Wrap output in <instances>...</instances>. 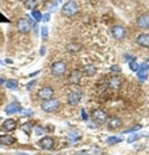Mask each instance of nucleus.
I'll return each instance as SVG.
<instances>
[{
    "label": "nucleus",
    "instance_id": "f257e3e1",
    "mask_svg": "<svg viewBox=\"0 0 149 155\" xmlns=\"http://www.w3.org/2000/svg\"><path fill=\"white\" fill-rule=\"evenodd\" d=\"M77 11H78V5H77L76 1H73V0L67 1L62 6V14L65 15V16H67V18L73 16L74 14H77Z\"/></svg>",
    "mask_w": 149,
    "mask_h": 155
},
{
    "label": "nucleus",
    "instance_id": "f03ea898",
    "mask_svg": "<svg viewBox=\"0 0 149 155\" xmlns=\"http://www.w3.org/2000/svg\"><path fill=\"white\" fill-rule=\"evenodd\" d=\"M60 107V101L56 99V98H50L47 101H44L41 104V108L44 112H47V113H52L57 111V108Z\"/></svg>",
    "mask_w": 149,
    "mask_h": 155
},
{
    "label": "nucleus",
    "instance_id": "7ed1b4c3",
    "mask_svg": "<svg viewBox=\"0 0 149 155\" xmlns=\"http://www.w3.org/2000/svg\"><path fill=\"white\" fill-rule=\"evenodd\" d=\"M67 71V65L63 61H56L51 66V72L52 75L56 77H61L65 75V72Z\"/></svg>",
    "mask_w": 149,
    "mask_h": 155
},
{
    "label": "nucleus",
    "instance_id": "20e7f679",
    "mask_svg": "<svg viewBox=\"0 0 149 155\" xmlns=\"http://www.w3.org/2000/svg\"><path fill=\"white\" fill-rule=\"evenodd\" d=\"M92 118H93V120L97 122L98 124H103L107 122L108 116H107V113L102 109H96L92 112Z\"/></svg>",
    "mask_w": 149,
    "mask_h": 155
},
{
    "label": "nucleus",
    "instance_id": "39448f33",
    "mask_svg": "<svg viewBox=\"0 0 149 155\" xmlns=\"http://www.w3.org/2000/svg\"><path fill=\"white\" fill-rule=\"evenodd\" d=\"M16 26H18L19 32H21V34H28L31 30V24H30L29 20L25 19V18H21V19L18 20Z\"/></svg>",
    "mask_w": 149,
    "mask_h": 155
},
{
    "label": "nucleus",
    "instance_id": "423d86ee",
    "mask_svg": "<svg viewBox=\"0 0 149 155\" xmlns=\"http://www.w3.org/2000/svg\"><path fill=\"white\" fill-rule=\"evenodd\" d=\"M52 96H54V89L51 87H42V88L37 91V97L42 101L50 99V98H52Z\"/></svg>",
    "mask_w": 149,
    "mask_h": 155
},
{
    "label": "nucleus",
    "instance_id": "0eeeda50",
    "mask_svg": "<svg viewBox=\"0 0 149 155\" xmlns=\"http://www.w3.org/2000/svg\"><path fill=\"white\" fill-rule=\"evenodd\" d=\"M82 99V92L81 91H73L68 94L67 102L70 106H77Z\"/></svg>",
    "mask_w": 149,
    "mask_h": 155
},
{
    "label": "nucleus",
    "instance_id": "6e6552de",
    "mask_svg": "<svg viewBox=\"0 0 149 155\" xmlns=\"http://www.w3.org/2000/svg\"><path fill=\"white\" fill-rule=\"evenodd\" d=\"M112 35H113V37L116 40H123L126 37V35H127V31L123 26L117 25V26L112 27Z\"/></svg>",
    "mask_w": 149,
    "mask_h": 155
},
{
    "label": "nucleus",
    "instance_id": "1a4fd4ad",
    "mask_svg": "<svg viewBox=\"0 0 149 155\" xmlns=\"http://www.w3.org/2000/svg\"><path fill=\"white\" fill-rule=\"evenodd\" d=\"M54 144H55V140H54V138H51V137H44L39 140V145L42 149H46V150H51V149L54 148Z\"/></svg>",
    "mask_w": 149,
    "mask_h": 155
},
{
    "label": "nucleus",
    "instance_id": "9d476101",
    "mask_svg": "<svg viewBox=\"0 0 149 155\" xmlns=\"http://www.w3.org/2000/svg\"><path fill=\"white\" fill-rule=\"evenodd\" d=\"M21 111H23V108H21V106L18 102H11L10 104L6 106V108H5V113H6L8 116L15 114V113H19Z\"/></svg>",
    "mask_w": 149,
    "mask_h": 155
},
{
    "label": "nucleus",
    "instance_id": "9b49d317",
    "mask_svg": "<svg viewBox=\"0 0 149 155\" xmlns=\"http://www.w3.org/2000/svg\"><path fill=\"white\" fill-rule=\"evenodd\" d=\"M137 25L139 29H149V14H142L137 19Z\"/></svg>",
    "mask_w": 149,
    "mask_h": 155
},
{
    "label": "nucleus",
    "instance_id": "f8f14e48",
    "mask_svg": "<svg viewBox=\"0 0 149 155\" xmlns=\"http://www.w3.org/2000/svg\"><path fill=\"white\" fill-rule=\"evenodd\" d=\"M148 71H149V65L148 63H143L139 66V70L137 71L138 78L140 81H147L148 78Z\"/></svg>",
    "mask_w": 149,
    "mask_h": 155
},
{
    "label": "nucleus",
    "instance_id": "ddd939ff",
    "mask_svg": "<svg viewBox=\"0 0 149 155\" xmlns=\"http://www.w3.org/2000/svg\"><path fill=\"white\" fill-rule=\"evenodd\" d=\"M81 78H82L81 71L74 70L70 73V76H68V82H70L71 85H78L79 82H81Z\"/></svg>",
    "mask_w": 149,
    "mask_h": 155
},
{
    "label": "nucleus",
    "instance_id": "4468645a",
    "mask_svg": "<svg viewBox=\"0 0 149 155\" xmlns=\"http://www.w3.org/2000/svg\"><path fill=\"white\" fill-rule=\"evenodd\" d=\"M136 41L140 47H149V34H140Z\"/></svg>",
    "mask_w": 149,
    "mask_h": 155
},
{
    "label": "nucleus",
    "instance_id": "2eb2a0df",
    "mask_svg": "<svg viewBox=\"0 0 149 155\" xmlns=\"http://www.w3.org/2000/svg\"><path fill=\"white\" fill-rule=\"evenodd\" d=\"M15 128H16V122L14 119H6L1 125V129H4V130H6V132H11Z\"/></svg>",
    "mask_w": 149,
    "mask_h": 155
},
{
    "label": "nucleus",
    "instance_id": "dca6fc26",
    "mask_svg": "<svg viewBox=\"0 0 149 155\" xmlns=\"http://www.w3.org/2000/svg\"><path fill=\"white\" fill-rule=\"evenodd\" d=\"M15 143V138L11 135H0V144L3 145H13Z\"/></svg>",
    "mask_w": 149,
    "mask_h": 155
},
{
    "label": "nucleus",
    "instance_id": "f3484780",
    "mask_svg": "<svg viewBox=\"0 0 149 155\" xmlns=\"http://www.w3.org/2000/svg\"><path fill=\"white\" fill-rule=\"evenodd\" d=\"M121 85H122V81H121L119 77L113 76V77H111L109 81H108V86L111 88H119Z\"/></svg>",
    "mask_w": 149,
    "mask_h": 155
},
{
    "label": "nucleus",
    "instance_id": "a211bd4d",
    "mask_svg": "<svg viewBox=\"0 0 149 155\" xmlns=\"http://www.w3.org/2000/svg\"><path fill=\"white\" fill-rule=\"evenodd\" d=\"M83 72H84V75H86V76L92 77V76L96 75L97 68H96L94 65H86V66H84V68H83Z\"/></svg>",
    "mask_w": 149,
    "mask_h": 155
},
{
    "label": "nucleus",
    "instance_id": "6ab92c4d",
    "mask_svg": "<svg viewBox=\"0 0 149 155\" xmlns=\"http://www.w3.org/2000/svg\"><path fill=\"white\" fill-rule=\"evenodd\" d=\"M122 125V120L119 118H111L108 120V128L109 129H117Z\"/></svg>",
    "mask_w": 149,
    "mask_h": 155
},
{
    "label": "nucleus",
    "instance_id": "aec40b11",
    "mask_svg": "<svg viewBox=\"0 0 149 155\" xmlns=\"http://www.w3.org/2000/svg\"><path fill=\"white\" fill-rule=\"evenodd\" d=\"M66 49H67V51H70V52H78V51H81L82 46L79 44H68L66 46Z\"/></svg>",
    "mask_w": 149,
    "mask_h": 155
},
{
    "label": "nucleus",
    "instance_id": "412c9836",
    "mask_svg": "<svg viewBox=\"0 0 149 155\" xmlns=\"http://www.w3.org/2000/svg\"><path fill=\"white\" fill-rule=\"evenodd\" d=\"M5 86H6V88H9V89H16L19 83H18V81H15V80H8L5 82Z\"/></svg>",
    "mask_w": 149,
    "mask_h": 155
},
{
    "label": "nucleus",
    "instance_id": "4be33fe9",
    "mask_svg": "<svg viewBox=\"0 0 149 155\" xmlns=\"http://www.w3.org/2000/svg\"><path fill=\"white\" fill-rule=\"evenodd\" d=\"M36 4H37L36 0H25V8L28 10H34Z\"/></svg>",
    "mask_w": 149,
    "mask_h": 155
},
{
    "label": "nucleus",
    "instance_id": "5701e85b",
    "mask_svg": "<svg viewBox=\"0 0 149 155\" xmlns=\"http://www.w3.org/2000/svg\"><path fill=\"white\" fill-rule=\"evenodd\" d=\"M31 16H33L35 19L36 23H39L42 20V14L39 11V10H33V13H31Z\"/></svg>",
    "mask_w": 149,
    "mask_h": 155
},
{
    "label": "nucleus",
    "instance_id": "b1692460",
    "mask_svg": "<svg viewBox=\"0 0 149 155\" xmlns=\"http://www.w3.org/2000/svg\"><path fill=\"white\" fill-rule=\"evenodd\" d=\"M140 129H142V125H140V124H137V125L132 127L131 129H127V130H124L123 133H124V134H131V133H136V132H138V130H140Z\"/></svg>",
    "mask_w": 149,
    "mask_h": 155
},
{
    "label": "nucleus",
    "instance_id": "393cba45",
    "mask_svg": "<svg viewBox=\"0 0 149 155\" xmlns=\"http://www.w3.org/2000/svg\"><path fill=\"white\" fill-rule=\"evenodd\" d=\"M121 142H122V138H119V137H109V138H107V143L108 144H118Z\"/></svg>",
    "mask_w": 149,
    "mask_h": 155
},
{
    "label": "nucleus",
    "instance_id": "a878e982",
    "mask_svg": "<svg viewBox=\"0 0 149 155\" xmlns=\"http://www.w3.org/2000/svg\"><path fill=\"white\" fill-rule=\"evenodd\" d=\"M128 63H129V67H131V70H132V71L137 72L138 70H139V65H138L136 61H131V62H128Z\"/></svg>",
    "mask_w": 149,
    "mask_h": 155
},
{
    "label": "nucleus",
    "instance_id": "bb28decb",
    "mask_svg": "<svg viewBox=\"0 0 149 155\" xmlns=\"http://www.w3.org/2000/svg\"><path fill=\"white\" fill-rule=\"evenodd\" d=\"M31 127H33V125H31L30 123H25L24 125H23V130L26 132L28 134H30V132H31Z\"/></svg>",
    "mask_w": 149,
    "mask_h": 155
},
{
    "label": "nucleus",
    "instance_id": "cd10ccee",
    "mask_svg": "<svg viewBox=\"0 0 149 155\" xmlns=\"http://www.w3.org/2000/svg\"><path fill=\"white\" fill-rule=\"evenodd\" d=\"M41 36H42L44 39H46L47 36H49V30H47V27H46V26L41 27Z\"/></svg>",
    "mask_w": 149,
    "mask_h": 155
},
{
    "label": "nucleus",
    "instance_id": "c85d7f7f",
    "mask_svg": "<svg viewBox=\"0 0 149 155\" xmlns=\"http://www.w3.org/2000/svg\"><path fill=\"white\" fill-rule=\"evenodd\" d=\"M35 85H36V80H33L31 82H29V83L26 85V89H28V91H31V89H33L34 87H35Z\"/></svg>",
    "mask_w": 149,
    "mask_h": 155
},
{
    "label": "nucleus",
    "instance_id": "c756f323",
    "mask_svg": "<svg viewBox=\"0 0 149 155\" xmlns=\"http://www.w3.org/2000/svg\"><path fill=\"white\" fill-rule=\"evenodd\" d=\"M111 71H112V72H116V73H121V72H122L121 67L117 66V65H116V66H112V67H111Z\"/></svg>",
    "mask_w": 149,
    "mask_h": 155
},
{
    "label": "nucleus",
    "instance_id": "7c9ffc66",
    "mask_svg": "<svg viewBox=\"0 0 149 155\" xmlns=\"http://www.w3.org/2000/svg\"><path fill=\"white\" fill-rule=\"evenodd\" d=\"M139 138H140V135H138V134H134V135H132L131 138H128V143H133V142H136V140H138Z\"/></svg>",
    "mask_w": 149,
    "mask_h": 155
},
{
    "label": "nucleus",
    "instance_id": "2f4dec72",
    "mask_svg": "<svg viewBox=\"0 0 149 155\" xmlns=\"http://www.w3.org/2000/svg\"><path fill=\"white\" fill-rule=\"evenodd\" d=\"M81 116H82V119L83 120H87L88 119V116H87V113H86V111H84V109L81 111Z\"/></svg>",
    "mask_w": 149,
    "mask_h": 155
},
{
    "label": "nucleus",
    "instance_id": "473e14b6",
    "mask_svg": "<svg viewBox=\"0 0 149 155\" xmlns=\"http://www.w3.org/2000/svg\"><path fill=\"white\" fill-rule=\"evenodd\" d=\"M35 130H36V134H37V135H40V134L44 133V129H41V127H36Z\"/></svg>",
    "mask_w": 149,
    "mask_h": 155
},
{
    "label": "nucleus",
    "instance_id": "72a5a7b5",
    "mask_svg": "<svg viewBox=\"0 0 149 155\" xmlns=\"http://www.w3.org/2000/svg\"><path fill=\"white\" fill-rule=\"evenodd\" d=\"M42 20H44V21H49V20H50V14H45V16H42Z\"/></svg>",
    "mask_w": 149,
    "mask_h": 155
},
{
    "label": "nucleus",
    "instance_id": "f704fd0d",
    "mask_svg": "<svg viewBox=\"0 0 149 155\" xmlns=\"http://www.w3.org/2000/svg\"><path fill=\"white\" fill-rule=\"evenodd\" d=\"M45 52H46V47H45V46H42L41 50H40V55H44Z\"/></svg>",
    "mask_w": 149,
    "mask_h": 155
},
{
    "label": "nucleus",
    "instance_id": "c9c22d12",
    "mask_svg": "<svg viewBox=\"0 0 149 155\" xmlns=\"http://www.w3.org/2000/svg\"><path fill=\"white\" fill-rule=\"evenodd\" d=\"M3 83H5V80L1 76H0V85H3Z\"/></svg>",
    "mask_w": 149,
    "mask_h": 155
},
{
    "label": "nucleus",
    "instance_id": "e433bc0d",
    "mask_svg": "<svg viewBox=\"0 0 149 155\" xmlns=\"http://www.w3.org/2000/svg\"><path fill=\"white\" fill-rule=\"evenodd\" d=\"M76 155H89V154H87V153H77Z\"/></svg>",
    "mask_w": 149,
    "mask_h": 155
},
{
    "label": "nucleus",
    "instance_id": "4c0bfd02",
    "mask_svg": "<svg viewBox=\"0 0 149 155\" xmlns=\"http://www.w3.org/2000/svg\"><path fill=\"white\" fill-rule=\"evenodd\" d=\"M16 155H29V154H25V153H18Z\"/></svg>",
    "mask_w": 149,
    "mask_h": 155
},
{
    "label": "nucleus",
    "instance_id": "58836bf2",
    "mask_svg": "<svg viewBox=\"0 0 149 155\" xmlns=\"http://www.w3.org/2000/svg\"><path fill=\"white\" fill-rule=\"evenodd\" d=\"M62 1V0H57V3H61Z\"/></svg>",
    "mask_w": 149,
    "mask_h": 155
},
{
    "label": "nucleus",
    "instance_id": "ea45409f",
    "mask_svg": "<svg viewBox=\"0 0 149 155\" xmlns=\"http://www.w3.org/2000/svg\"><path fill=\"white\" fill-rule=\"evenodd\" d=\"M148 62H149V58H148Z\"/></svg>",
    "mask_w": 149,
    "mask_h": 155
}]
</instances>
